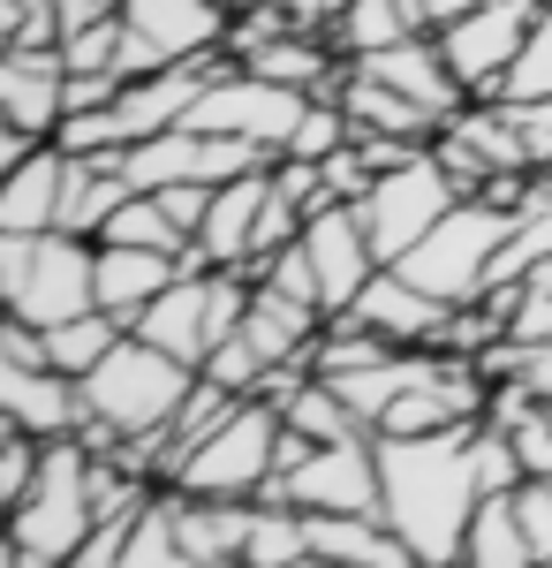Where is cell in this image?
Masks as SVG:
<instances>
[{"mask_svg":"<svg viewBox=\"0 0 552 568\" xmlns=\"http://www.w3.org/2000/svg\"><path fill=\"white\" fill-rule=\"evenodd\" d=\"M469 439H477V425L425 433V439H379V478H386L379 516L401 530V546L417 554V568H462L469 524L484 508Z\"/></svg>","mask_w":552,"mask_h":568,"instance_id":"6da1fadb","label":"cell"},{"mask_svg":"<svg viewBox=\"0 0 552 568\" xmlns=\"http://www.w3.org/2000/svg\"><path fill=\"white\" fill-rule=\"evenodd\" d=\"M197 387V364H182V356L152 349L144 334H122L106 364L84 379V447L91 455H114L122 439H152L174 425V409L190 402Z\"/></svg>","mask_w":552,"mask_h":568,"instance_id":"7a4b0ae2","label":"cell"},{"mask_svg":"<svg viewBox=\"0 0 552 568\" xmlns=\"http://www.w3.org/2000/svg\"><path fill=\"white\" fill-rule=\"evenodd\" d=\"M0 304L8 318L31 326H61L99 311V243L91 235H0Z\"/></svg>","mask_w":552,"mask_h":568,"instance_id":"3957f363","label":"cell"},{"mask_svg":"<svg viewBox=\"0 0 552 568\" xmlns=\"http://www.w3.org/2000/svg\"><path fill=\"white\" fill-rule=\"evenodd\" d=\"M99 530V500H91V447L84 439H45L39 485L8 508V554L45 568H69Z\"/></svg>","mask_w":552,"mask_h":568,"instance_id":"277c9868","label":"cell"},{"mask_svg":"<svg viewBox=\"0 0 552 568\" xmlns=\"http://www.w3.org/2000/svg\"><path fill=\"white\" fill-rule=\"evenodd\" d=\"M251 273L243 265H205V273H182L160 304H144L136 311V326L129 334H144L152 349H167L182 356V364H197L205 372V356L243 326V311H251Z\"/></svg>","mask_w":552,"mask_h":568,"instance_id":"5b68a950","label":"cell"},{"mask_svg":"<svg viewBox=\"0 0 552 568\" xmlns=\"http://www.w3.org/2000/svg\"><path fill=\"white\" fill-rule=\"evenodd\" d=\"M280 439H288V417H280V402H235V417L219 425L182 470H174L167 493H213V500H257L265 485L280 478Z\"/></svg>","mask_w":552,"mask_h":568,"instance_id":"8992f818","label":"cell"},{"mask_svg":"<svg viewBox=\"0 0 552 568\" xmlns=\"http://www.w3.org/2000/svg\"><path fill=\"white\" fill-rule=\"evenodd\" d=\"M508 227H514V213L484 205V197H462V205L439 220V227H431L393 273H409V281H417L425 296H439V304H484V288H492V258H500Z\"/></svg>","mask_w":552,"mask_h":568,"instance_id":"52a82bcc","label":"cell"},{"mask_svg":"<svg viewBox=\"0 0 552 568\" xmlns=\"http://www.w3.org/2000/svg\"><path fill=\"white\" fill-rule=\"evenodd\" d=\"M235 31L227 0H122V84L160 77L174 61H205Z\"/></svg>","mask_w":552,"mask_h":568,"instance_id":"ba28073f","label":"cell"},{"mask_svg":"<svg viewBox=\"0 0 552 568\" xmlns=\"http://www.w3.org/2000/svg\"><path fill=\"white\" fill-rule=\"evenodd\" d=\"M462 205V182L439 168V152H417V160H401V168H386L371 182V197H364V227H371V243H379L386 265H401L417 243H425L439 220Z\"/></svg>","mask_w":552,"mask_h":568,"instance_id":"9c48e42d","label":"cell"},{"mask_svg":"<svg viewBox=\"0 0 552 568\" xmlns=\"http://www.w3.org/2000/svg\"><path fill=\"white\" fill-rule=\"evenodd\" d=\"M257 500H288V508H303V516H379V500H386L379 439H334V447H310L296 470H280Z\"/></svg>","mask_w":552,"mask_h":568,"instance_id":"30bf717a","label":"cell"},{"mask_svg":"<svg viewBox=\"0 0 552 568\" xmlns=\"http://www.w3.org/2000/svg\"><path fill=\"white\" fill-rule=\"evenodd\" d=\"M303 114H310V91H288V84H273V77H257V69L235 61V69H219L213 84H205V99L190 106V130L251 136V144H265V152L280 160Z\"/></svg>","mask_w":552,"mask_h":568,"instance_id":"8fae6325","label":"cell"},{"mask_svg":"<svg viewBox=\"0 0 552 568\" xmlns=\"http://www.w3.org/2000/svg\"><path fill=\"white\" fill-rule=\"evenodd\" d=\"M538 16H545V0H484V8H469L462 23L439 31V45H447V61H454L469 99H500L508 91L514 61H522L530 31H538Z\"/></svg>","mask_w":552,"mask_h":568,"instance_id":"7c38bea8","label":"cell"},{"mask_svg":"<svg viewBox=\"0 0 552 568\" xmlns=\"http://www.w3.org/2000/svg\"><path fill=\"white\" fill-rule=\"evenodd\" d=\"M303 251L318 265V296H326V318L356 304L364 288H371V273H379V243H371V227H364V205H318V213L303 220Z\"/></svg>","mask_w":552,"mask_h":568,"instance_id":"4fadbf2b","label":"cell"},{"mask_svg":"<svg viewBox=\"0 0 552 568\" xmlns=\"http://www.w3.org/2000/svg\"><path fill=\"white\" fill-rule=\"evenodd\" d=\"M0 122L53 144V130L69 122V61H61V45H8L0 53Z\"/></svg>","mask_w":552,"mask_h":568,"instance_id":"5bb4252c","label":"cell"},{"mask_svg":"<svg viewBox=\"0 0 552 568\" xmlns=\"http://www.w3.org/2000/svg\"><path fill=\"white\" fill-rule=\"evenodd\" d=\"M340 318H348V326H364V334H379V342H393V349H439V334H447L454 304H439V296H425L409 273L379 265V273H371V288L340 311Z\"/></svg>","mask_w":552,"mask_h":568,"instance_id":"9a60e30c","label":"cell"},{"mask_svg":"<svg viewBox=\"0 0 552 568\" xmlns=\"http://www.w3.org/2000/svg\"><path fill=\"white\" fill-rule=\"evenodd\" d=\"M0 425H23L31 439L84 433V379L53 364H0Z\"/></svg>","mask_w":552,"mask_h":568,"instance_id":"2e32d148","label":"cell"},{"mask_svg":"<svg viewBox=\"0 0 552 568\" xmlns=\"http://www.w3.org/2000/svg\"><path fill=\"white\" fill-rule=\"evenodd\" d=\"M160 508H167L174 538L197 554L205 568H243L251 554V516L257 500H213V493H160Z\"/></svg>","mask_w":552,"mask_h":568,"instance_id":"e0dca14e","label":"cell"},{"mask_svg":"<svg viewBox=\"0 0 552 568\" xmlns=\"http://www.w3.org/2000/svg\"><path fill=\"white\" fill-rule=\"evenodd\" d=\"M182 273H197L174 251H144V243H99V311H114L122 326H136V311L160 304Z\"/></svg>","mask_w":552,"mask_h":568,"instance_id":"ac0fdd59","label":"cell"},{"mask_svg":"<svg viewBox=\"0 0 552 568\" xmlns=\"http://www.w3.org/2000/svg\"><path fill=\"white\" fill-rule=\"evenodd\" d=\"M265 197H273V168L219 182V190H213V205H205V227H197V258H205V265H243V273H251V251H257V220H265Z\"/></svg>","mask_w":552,"mask_h":568,"instance_id":"d6986e66","label":"cell"},{"mask_svg":"<svg viewBox=\"0 0 552 568\" xmlns=\"http://www.w3.org/2000/svg\"><path fill=\"white\" fill-rule=\"evenodd\" d=\"M61 197H69V152L39 144L23 168L0 175V235H53L61 227Z\"/></svg>","mask_w":552,"mask_h":568,"instance_id":"ffe728a7","label":"cell"},{"mask_svg":"<svg viewBox=\"0 0 552 568\" xmlns=\"http://www.w3.org/2000/svg\"><path fill=\"white\" fill-rule=\"evenodd\" d=\"M340 106H348V122H356V136H401V144H431V136L447 130L431 106H417V99H401L393 84H379V77H364L356 61H348V77H340L334 91Z\"/></svg>","mask_w":552,"mask_h":568,"instance_id":"44dd1931","label":"cell"},{"mask_svg":"<svg viewBox=\"0 0 552 568\" xmlns=\"http://www.w3.org/2000/svg\"><path fill=\"white\" fill-rule=\"evenodd\" d=\"M401 39H425V8L417 0H348L334 23V45L348 61L386 53V45H401Z\"/></svg>","mask_w":552,"mask_h":568,"instance_id":"7402d4cb","label":"cell"},{"mask_svg":"<svg viewBox=\"0 0 552 568\" xmlns=\"http://www.w3.org/2000/svg\"><path fill=\"white\" fill-rule=\"evenodd\" d=\"M280 417H288V425H296L310 447H334V439H379L364 417H356V409H348V402H340L334 379H318V372L280 394Z\"/></svg>","mask_w":552,"mask_h":568,"instance_id":"603a6c76","label":"cell"},{"mask_svg":"<svg viewBox=\"0 0 552 568\" xmlns=\"http://www.w3.org/2000/svg\"><path fill=\"white\" fill-rule=\"evenodd\" d=\"M129 326L114 318V311H84V318H61V326H45V364L53 372H69V379H91L99 364H106V349L122 342Z\"/></svg>","mask_w":552,"mask_h":568,"instance_id":"cb8c5ba5","label":"cell"},{"mask_svg":"<svg viewBox=\"0 0 552 568\" xmlns=\"http://www.w3.org/2000/svg\"><path fill=\"white\" fill-rule=\"evenodd\" d=\"M303 554H310V516H303V508H288V500H257L243 568H296Z\"/></svg>","mask_w":552,"mask_h":568,"instance_id":"d4e9b609","label":"cell"},{"mask_svg":"<svg viewBox=\"0 0 552 568\" xmlns=\"http://www.w3.org/2000/svg\"><path fill=\"white\" fill-rule=\"evenodd\" d=\"M122 568H205L182 538H174V524H167V508L152 500L144 516H136V530H129V554H122Z\"/></svg>","mask_w":552,"mask_h":568,"instance_id":"484cf974","label":"cell"},{"mask_svg":"<svg viewBox=\"0 0 552 568\" xmlns=\"http://www.w3.org/2000/svg\"><path fill=\"white\" fill-rule=\"evenodd\" d=\"M61 61H69V77H122V16H99L84 31H69Z\"/></svg>","mask_w":552,"mask_h":568,"instance_id":"4316f807","label":"cell"},{"mask_svg":"<svg viewBox=\"0 0 552 568\" xmlns=\"http://www.w3.org/2000/svg\"><path fill=\"white\" fill-rule=\"evenodd\" d=\"M53 144L69 152V160H99V152H129V130L114 106H91V114H69L61 130H53Z\"/></svg>","mask_w":552,"mask_h":568,"instance_id":"83f0119b","label":"cell"},{"mask_svg":"<svg viewBox=\"0 0 552 568\" xmlns=\"http://www.w3.org/2000/svg\"><path fill=\"white\" fill-rule=\"evenodd\" d=\"M205 379H219L227 394H265V379H273V364H265V356L251 349V334L235 326V334H227V342H219V349L205 356Z\"/></svg>","mask_w":552,"mask_h":568,"instance_id":"f1b7e54d","label":"cell"},{"mask_svg":"<svg viewBox=\"0 0 552 568\" xmlns=\"http://www.w3.org/2000/svg\"><path fill=\"white\" fill-rule=\"evenodd\" d=\"M39 463H45V439H31L23 425H0V500L8 508L39 485Z\"/></svg>","mask_w":552,"mask_h":568,"instance_id":"f546056e","label":"cell"},{"mask_svg":"<svg viewBox=\"0 0 552 568\" xmlns=\"http://www.w3.org/2000/svg\"><path fill=\"white\" fill-rule=\"evenodd\" d=\"M0 45H61V0H0Z\"/></svg>","mask_w":552,"mask_h":568,"instance_id":"4dcf8cb0","label":"cell"},{"mask_svg":"<svg viewBox=\"0 0 552 568\" xmlns=\"http://www.w3.org/2000/svg\"><path fill=\"white\" fill-rule=\"evenodd\" d=\"M500 99H552V0H545V16H538V31H530V45H522V61H514Z\"/></svg>","mask_w":552,"mask_h":568,"instance_id":"1f68e13d","label":"cell"},{"mask_svg":"<svg viewBox=\"0 0 552 568\" xmlns=\"http://www.w3.org/2000/svg\"><path fill=\"white\" fill-rule=\"evenodd\" d=\"M514 508H522V530L538 546V568L552 561V478H522L514 485Z\"/></svg>","mask_w":552,"mask_h":568,"instance_id":"d6a6232c","label":"cell"},{"mask_svg":"<svg viewBox=\"0 0 552 568\" xmlns=\"http://www.w3.org/2000/svg\"><path fill=\"white\" fill-rule=\"evenodd\" d=\"M280 8H288V23H296V31H326V39H334V23H340V8H348V0H280Z\"/></svg>","mask_w":552,"mask_h":568,"instance_id":"836d02e7","label":"cell"},{"mask_svg":"<svg viewBox=\"0 0 552 568\" xmlns=\"http://www.w3.org/2000/svg\"><path fill=\"white\" fill-rule=\"evenodd\" d=\"M425 8V31H447V23H462L469 8H484V0H417Z\"/></svg>","mask_w":552,"mask_h":568,"instance_id":"e575fe53","label":"cell"},{"mask_svg":"<svg viewBox=\"0 0 552 568\" xmlns=\"http://www.w3.org/2000/svg\"><path fill=\"white\" fill-rule=\"evenodd\" d=\"M530 281H545V288H552V258H545V265H538V273H530Z\"/></svg>","mask_w":552,"mask_h":568,"instance_id":"d590c367","label":"cell"},{"mask_svg":"<svg viewBox=\"0 0 552 568\" xmlns=\"http://www.w3.org/2000/svg\"><path fill=\"white\" fill-rule=\"evenodd\" d=\"M8 568H45V561H23V554H8Z\"/></svg>","mask_w":552,"mask_h":568,"instance_id":"8d00e7d4","label":"cell"},{"mask_svg":"<svg viewBox=\"0 0 552 568\" xmlns=\"http://www.w3.org/2000/svg\"><path fill=\"white\" fill-rule=\"evenodd\" d=\"M99 8H122V0H99Z\"/></svg>","mask_w":552,"mask_h":568,"instance_id":"74e56055","label":"cell"},{"mask_svg":"<svg viewBox=\"0 0 552 568\" xmlns=\"http://www.w3.org/2000/svg\"><path fill=\"white\" fill-rule=\"evenodd\" d=\"M545 175H552V168H545Z\"/></svg>","mask_w":552,"mask_h":568,"instance_id":"f35d334b","label":"cell"}]
</instances>
